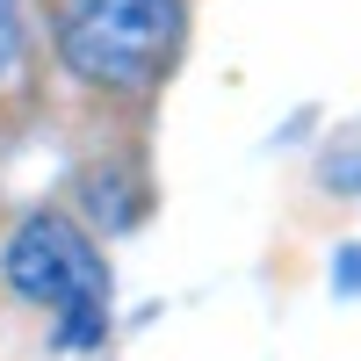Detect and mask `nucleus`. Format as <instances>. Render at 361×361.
Listing matches in <instances>:
<instances>
[{
	"label": "nucleus",
	"mask_w": 361,
	"mask_h": 361,
	"mask_svg": "<svg viewBox=\"0 0 361 361\" xmlns=\"http://www.w3.org/2000/svg\"><path fill=\"white\" fill-rule=\"evenodd\" d=\"M180 0H51L58 58L94 87H152L180 58Z\"/></svg>",
	"instance_id": "obj_1"
},
{
	"label": "nucleus",
	"mask_w": 361,
	"mask_h": 361,
	"mask_svg": "<svg viewBox=\"0 0 361 361\" xmlns=\"http://www.w3.org/2000/svg\"><path fill=\"white\" fill-rule=\"evenodd\" d=\"M0 275H8L15 296L44 304L58 318V347H102L109 333V275H102V253L87 246V231L73 217H22L8 253H0Z\"/></svg>",
	"instance_id": "obj_2"
},
{
	"label": "nucleus",
	"mask_w": 361,
	"mask_h": 361,
	"mask_svg": "<svg viewBox=\"0 0 361 361\" xmlns=\"http://www.w3.org/2000/svg\"><path fill=\"white\" fill-rule=\"evenodd\" d=\"M15 51H22V22H15V0H0V80L15 73Z\"/></svg>",
	"instance_id": "obj_3"
}]
</instances>
